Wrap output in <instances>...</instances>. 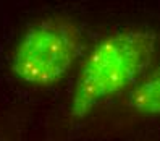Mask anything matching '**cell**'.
Instances as JSON below:
<instances>
[{
    "label": "cell",
    "instance_id": "1",
    "mask_svg": "<svg viewBox=\"0 0 160 141\" xmlns=\"http://www.w3.org/2000/svg\"><path fill=\"white\" fill-rule=\"evenodd\" d=\"M157 34L144 28L113 31L84 57L70 101V115L86 118L102 102L136 86L152 63Z\"/></svg>",
    "mask_w": 160,
    "mask_h": 141
},
{
    "label": "cell",
    "instance_id": "2",
    "mask_svg": "<svg viewBox=\"0 0 160 141\" xmlns=\"http://www.w3.org/2000/svg\"><path fill=\"white\" fill-rule=\"evenodd\" d=\"M82 44L81 26L67 16H49L23 33L10 57L12 73L24 84L50 88L68 75Z\"/></svg>",
    "mask_w": 160,
    "mask_h": 141
},
{
    "label": "cell",
    "instance_id": "3",
    "mask_svg": "<svg viewBox=\"0 0 160 141\" xmlns=\"http://www.w3.org/2000/svg\"><path fill=\"white\" fill-rule=\"evenodd\" d=\"M128 106L139 115L160 117V65L129 91Z\"/></svg>",
    "mask_w": 160,
    "mask_h": 141
}]
</instances>
